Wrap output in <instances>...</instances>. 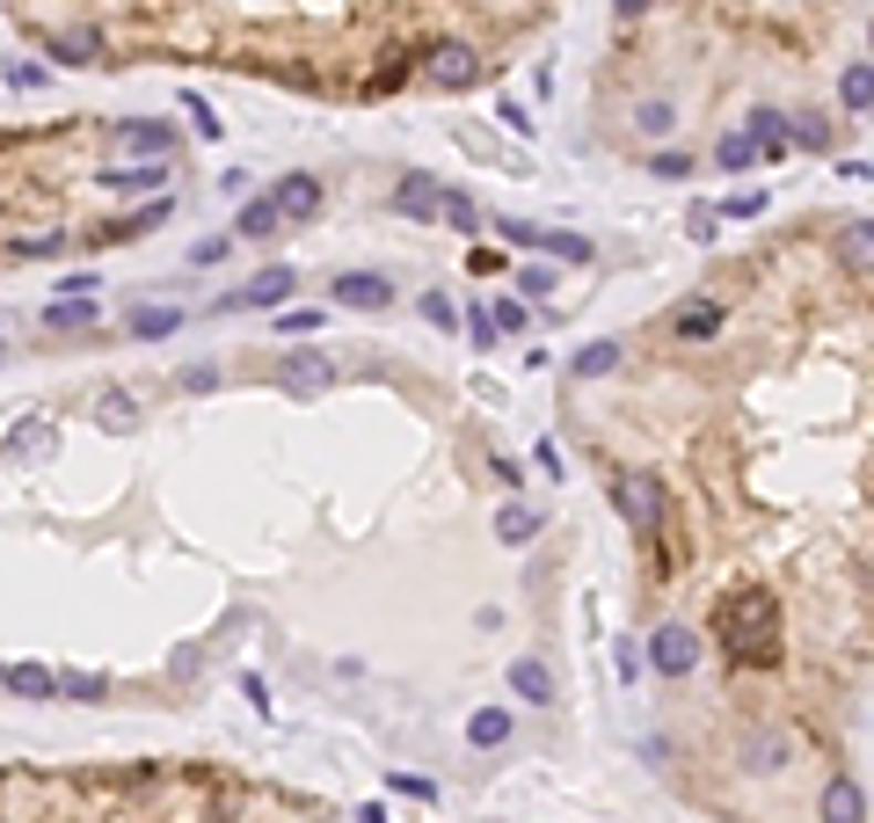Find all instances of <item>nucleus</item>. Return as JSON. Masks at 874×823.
<instances>
[{
	"label": "nucleus",
	"mask_w": 874,
	"mask_h": 823,
	"mask_svg": "<svg viewBox=\"0 0 874 823\" xmlns=\"http://www.w3.org/2000/svg\"><path fill=\"white\" fill-rule=\"evenodd\" d=\"M605 503H612V518L634 532V546H648L656 532H664L670 489L656 481V467H612V473H605Z\"/></svg>",
	"instance_id": "20e7f679"
},
{
	"label": "nucleus",
	"mask_w": 874,
	"mask_h": 823,
	"mask_svg": "<svg viewBox=\"0 0 874 823\" xmlns=\"http://www.w3.org/2000/svg\"><path fill=\"white\" fill-rule=\"evenodd\" d=\"M335 299H343V306H386L394 284L386 278H335Z\"/></svg>",
	"instance_id": "1a4fd4ad"
},
{
	"label": "nucleus",
	"mask_w": 874,
	"mask_h": 823,
	"mask_svg": "<svg viewBox=\"0 0 874 823\" xmlns=\"http://www.w3.org/2000/svg\"><path fill=\"white\" fill-rule=\"evenodd\" d=\"M183 154L160 117L0 124V270L124 248L168 227Z\"/></svg>",
	"instance_id": "f03ea898"
},
{
	"label": "nucleus",
	"mask_w": 874,
	"mask_h": 823,
	"mask_svg": "<svg viewBox=\"0 0 874 823\" xmlns=\"http://www.w3.org/2000/svg\"><path fill=\"white\" fill-rule=\"evenodd\" d=\"M321 211V183L314 176H284L278 183V219H314Z\"/></svg>",
	"instance_id": "0eeeda50"
},
{
	"label": "nucleus",
	"mask_w": 874,
	"mask_h": 823,
	"mask_svg": "<svg viewBox=\"0 0 874 823\" xmlns=\"http://www.w3.org/2000/svg\"><path fill=\"white\" fill-rule=\"evenodd\" d=\"M510 736V715H474V743H503Z\"/></svg>",
	"instance_id": "2eb2a0df"
},
{
	"label": "nucleus",
	"mask_w": 874,
	"mask_h": 823,
	"mask_svg": "<svg viewBox=\"0 0 874 823\" xmlns=\"http://www.w3.org/2000/svg\"><path fill=\"white\" fill-rule=\"evenodd\" d=\"M284 292H292V270H270V278H262V284H248V292H233L227 306H270V299H284Z\"/></svg>",
	"instance_id": "9b49d317"
},
{
	"label": "nucleus",
	"mask_w": 874,
	"mask_h": 823,
	"mask_svg": "<svg viewBox=\"0 0 874 823\" xmlns=\"http://www.w3.org/2000/svg\"><path fill=\"white\" fill-rule=\"evenodd\" d=\"M278 227H284V219H278V205H248V211H241V233H248V241H270Z\"/></svg>",
	"instance_id": "ddd939ff"
},
{
	"label": "nucleus",
	"mask_w": 874,
	"mask_h": 823,
	"mask_svg": "<svg viewBox=\"0 0 874 823\" xmlns=\"http://www.w3.org/2000/svg\"><path fill=\"white\" fill-rule=\"evenodd\" d=\"M620 365H627V343H612V335H605V343H591V351L576 357V379L591 386V379H605V372H620Z\"/></svg>",
	"instance_id": "6e6552de"
},
{
	"label": "nucleus",
	"mask_w": 874,
	"mask_h": 823,
	"mask_svg": "<svg viewBox=\"0 0 874 823\" xmlns=\"http://www.w3.org/2000/svg\"><path fill=\"white\" fill-rule=\"evenodd\" d=\"M510 678H518V692H524V700H554V678H547L540 664H518Z\"/></svg>",
	"instance_id": "4468645a"
},
{
	"label": "nucleus",
	"mask_w": 874,
	"mask_h": 823,
	"mask_svg": "<svg viewBox=\"0 0 874 823\" xmlns=\"http://www.w3.org/2000/svg\"><path fill=\"white\" fill-rule=\"evenodd\" d=\"M503 540H532V510H510V518H503Z\"/></svg>",
	"instance_id": "dca6fc26"
},
{
	"label": "nucleus",
	"mask_w": 874,
	"mask_h": 823,
	"mask_svg": "<svg viewBox=\"0 0 874 823\" xmlns=\"http://www.w3.org/2000/svg\"><path fill=\"white\" fill-rule=\"evenodd\" d=\"M715 160L729 168V176H736V168H758V139H751V132H729V139L715 146Z\"/></svg>",
	"instance_id": "f8f14e48"
},
{
	"label": "nucleus",
	"mask_w": 874,
	"mask_h": 823,
	"mask_svg": "<svg viewBox=\"0 0 874 823\" xmlns=\"http://www.w3.org/2000/svg\"><path fill=\"white\" fill-rule=\"evenodd\" d=\"M699 656H707V642H699V627L693 619H656V627H648V670H656V678L664 685H685L699 670Z\"/></svg>",
	"instance_id": "39448f33"
},
{
	"label": "nucleus",
	"mask_w": 874,
	"mask_h": 823,
	"mask_svg": "<svg viewBox=\"0 0 874 823\" xmlns=\"http://www.w3.org/2000/svg\"><path fill=\"white\" fill-rule=\"evenodd\" d=\"M816 823H867V794H860L845 772H831L816 788Z\"/></svg>",
	"instance_id": "423d86ee"
},
{
	"label": "nucleus",
	"mask_w": 874,
	"mask_h": 823,
	"mask_svg": "<svg viewBox=\"0 0 874 823\" xmlns=\"http://www.w3.org/2000/svg\"><path fill=\"white\" fill-rule=\"evenodd\" d=\"M547 8L554 0H8V22L59 66H219L321 103H386L423 88L430 44H489L496 22L518 44Z\"/></svg>",
	"instance_id": "f257e3e1"
},
{
	"label": "nucleus",
	"mask_w": 874,
	"mask_h": 823,
	"mask_svg": "<svg viewBox=\"0 0 874 823\" xmlns=\"http://www.w3.org/2000/svg\"><path fill=\"white\" fill-rule=\"evenodd\" d=\"M839 103H845V110H874V66H845Z\"/></svg>",
	"instance_id": "9d476101"
},
{
	"label": "nucleus",
	"mask_w": 874,
	"mask_h": 823,
	"mask_svg": "<svg viewBox=\"0 0 874 823\" xmlns=\"http://www.w3.org/2000/svg\"><path fill=\"white\" fill-rule=\"evenodd\" d=\"M0 823H343L329 802L219 758H66L0 765Z\"/></svg>",
	"instance_id": "7ed1b4c3"
}]
</instances>
